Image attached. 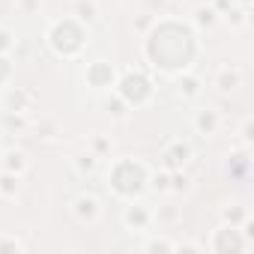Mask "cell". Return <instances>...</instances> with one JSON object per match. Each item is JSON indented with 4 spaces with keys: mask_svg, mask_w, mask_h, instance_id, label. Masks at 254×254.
I'll list each match as a JSON object with an SVG mask.
<instances>
[{
    "mask_svg": "<svg viewBox=\"0 0 254 254\" xmlns=\"http://www.w3.org/2000/svg\"><path fill=\"white\" fill-rule=\"evenodd\" d=\"M12 78H15V66H12L9 54H0V90L9 87V84H12Z\"/></svg>",
    "mask_w": 254,
    "mask_h": 254,
    "instance_id": "27",
    "label": "cell"
},
{
    "mask_svg": "<svg viewBox=\"0 0 254 254\" xmlns=\"http://www.w3.org/2000/svg\"><path fill=\"white\" fill-rule=\"evenodd\" d=\"M117 66L111 63V60H90L87 63V69H84V84L90 87V90H96V93H111L114 90V84H117Z\"/></svg>",
    "mask_w": 254,
    "mask_h": 254,
    "instance_id": "6",
    "label": "cell"
},
{
    "mask_svg": "<svg viewBox=\"0 0 254 254\" xmlns=\"http://www.w3.org/2000/svg\"><path fill=\"white\" fill-rule=\"evenodd\" d=\"M156 18H159V15H141V18L135 21V27H138V33L144 36V33H147V30H150L153 24H156Z\"/></svg>",
    "mask_w": 254,
    "mask_h": 254,
    "instance_id": "33",
    "label": "cell"
},
{
    "mask_svg": "<svg viewBox=\"0 0 254 254\" xmlns=\"http://www.w3.org/2000/svg\"><path fill=\"white\" fill-rule=\"evenodd\" d=\"M212 87L221 93V96H230V93H236L239 87H242V69L239 66H221L215 75H212Z\"/></svg>",
    "mask_w": 254,
    "mask_h": 254,
    "instance_id": "12",
    "label": "cell"
},
{
    "mask_svg": "<svg viewBox=\"0 0 254 254\" xmlns=\"http://www.w3.org/2000/svg\"><path fill=\"white\" fill-rule=\"evenodd\" d=\"M39 6H42V0H18V9H21L24 15H33V12H39Z\"/></svg>",
    "mask_w": 254,
    "mask_h": 254,
    "instance_id": "32",
    "label": "cell"
},
{
    "mask_svg": "<svg viewBox=\"0 0 254 254\" xmlns=\"http://www.w3.org/2000/svg\"><path fill=\"white\" fill-rule=\"evenodd\" d=\"M0 150H3V129H0Z\"/></svg>",
    "mask_w": 254,
    "mask_h": 254,
    "instance_id": "37",
    "label": "cell"
},
{
    "mask_svg": "<svg viewBox=\"0 0 254 254\" xmlns=\"http://www.w3.org/2000/svg\"><path fill=\"white\" fill-rule=\"evenodd\" d=\"M248 12H251V9H242V6H230V9L221 15V21H227L230 27H236V30H239V27H245V24H248Z\"/></svg>",
    "mask_w": 254,
    "mask_h": 254,
    "instance_id": "25",
    "label": "cell"
},
{
    "mask_svg": "<svg viewBox=\"0 0 254 254\" xmlns=\"http://www.w3.org/2000/svg\"><path fill=\"white\" fill-rule=\"evenodd\" d=\"M189 189H191V180H189L186 168H183V171H171V191H174V194H183V191H189Z\"/></svg>",
    "mask_w": 254,
    "mask_h": 254,
    "instance_id": "26",
    "label": "cell"
},
{
    "mask_svg": "<svg viewBox=\"0 0 254 254\" xmlns=\"http://www.w3.org/2000/svg\"><path fill=\"white\" fill-rule=\"evenodd\" d=\"M36 138H42V141H51V138H57V123L54 120H45V123H39L36 126Z\"/></svg>",
    "mask_w": 254,
    "mask_h": 254,
    "instance_id": "30",
    "label": "cell"
},
{
    "mask_svg": "<svg viewBox=\"0 0 254 254\" xmlns=\"http://www.w3.org/2000/svg\"><path fill=\"white\" fill-rule=\"evenodd\" d=\"M12 51H15V33L12 27L0 24V54H12Z\"/></svg>",
    "mask_w": 254,
    "mask_h": 254,
    "instance_id": "28",
    "label": "cell"
},
{
    "mask_svg": "<svg viewBox=\"0 0 254 254\" xmlns=\"http://www.w3.org/2000/svg\"><path fill=\"white\" fill-rule=\"evenodd\" d=\"M209 6H212V9H215L218 15H224V12H227V9L233 6V0H212V3H209Z\"/></svg>",
    "mask_w": 254,
    "mask_h": 254,
    "instance_id": "35",
    "label": "cell"
},
{
    "mask_svg": "<svg viewBox=\"0 0 254 254\" xmlns=\"http://www.w3.org/2000/svg\"><path fill=\"white\" fill-rule=\"evenodd\" d=\"M21 189V177L18 174H9V171H0V197L12 200Z\"/></svg>",
    "mask_w": 254,
    "mask_h": 254,
    "instance_id": "20",
    "label": "cell"
},
{
    "mask_svg": "<svg viewBox=\"0 0 254 254\" xmlns=\"http://www.w3.org/2000/svg\"><path fill=\"white\" fill-rule=\"evenodd\" d=\"M144 60L156 75L165 78L191 72L200 60V33L191 27V21L156 18V24L144 33Z\"/></svg>",
    "mask_w": 254,
    "mask_h": 254,
    "instance_id": "1",
    "label": "cell"
},
{
    "mask_svg": "<svg viewBox=\"0 0 254 254\" xmlns=\"http://www.w3.org/2000/svg\"><path fill=\"white\" fill-rule=\"evenodd\" d=\"M147 180H150V168L141 162V159H132V156H123V159H114L108 165V191L117 197V200H138L144 197L147 191Z\"/></svg>",
    "mask_w": 254,
    "mask_h": 254,
    "instance_id": "2",
    "label": "cell"
},
{
    "mask_svg": "<svg viewBox=\"0 0 254 254\" xmlns=\"http://www.w3.org/2000/svg\"><path fill=\"white\" fill-rule=\"evenodd\" d=\"M0 129L6 132H27L30 129V117L27 114H18V111H3V123H0Z\"/></svg>",
    "mask_w": 254,
    "mask_h": 254,
    "instance_id": "17",
    "label": "cell"
},
{
    "mask_svg": "<svg viewBox=\"0 0 254 254\" xmlns=\"http://www.w3.org/2000/svg\"><path fill=\"white\" fill-rule=\"evenodd\" d=\"M191 159H194V150H191V144L183 141V138L171 141V144L162 150V168H165V171H183Z\"/></svg>",
    "mask_w": 254,
    "mask_h": 254,
    "instance_id": "8",
    "label": "cell"
},
{
    "mask_svg": "<svg viewBox=\"0 0 254 254\" xmlns=\"http://www.w3.org/2000/svg\"><path fill=\"white\" fill-rule=\"evenodd\" d=\"M254 0H233V6H242V9H251Z\"/></svg>",
    "mask_w": 254,
    "mask_h": 254,
    "instance_id": "36",
    "label": "cell"
},
{
    "mask_svg": "<svg viewBox=\"0 0 254 254\" xmlns=\"http://www.w3.org/2000/svg\"><path fill=\"white\" fill-rule=\"evenodd\" d=\"M147 191H156V194H168L171 191V171L159 168V171H150V180H147Z\"/></svg>",
    "mask_w": 254,
    "mask_h": 254,
    "instance_id": "18",
    "label": "cell"
},
{
    "mask_svg": "<svg viewBox=\"0 0 254 254\" xmlns=\"http://www.w3.org/2000/svg\"><path fill=\"white\" fill-rule=\"evenodd\" d=\"M174 87H177V93H180L183 102H197L200 93H203V81H200L194 72H183V75H177V78H174Z\"/></svg>",
    "mask_w": 254,
    "mask_h": 254,
    "instance_id": "13",
    "label": "cell"
},
{
    "mask_svg": "<svg viewBox=\"0 0 254 254\" xmlns=\"http://www.w3.org/2000/svg\"><path fill=\"white\" fill-rule=\"evenodd\" d=\"M0 165H3V171H9V174L24 177L30 171V156L24 150H0Z\"/></svg>",
    "mask_w": 254,
    "mask_h": 254,
    "instance_id": "14",
    "label": "cell"
},
{
    "mask_svg": "<svg viewBox=\"0 0 254 254\" xmlns=\"http://www.w3.org/2000/svg\"><path fill=\"white\" fill-rule=\"evenodd\" d=\"M90 150L99 156V159H105V156H111V138H105V135H96L93 141H90Z\"/></svg>",
    "mask_w": 254,
    "mask_h": 254,
    "instance_id": "29",
    "label": "cell"
},
{
    "mask_svg": "<svg viewBox=\"0 0 254 254\" xmlns=\"http://www.w3.org/2000/svg\"><path fill=\"white\" fill-rule=\"evenodd\" d=\"M102 111H105L108 117H114V120H123V117L129 114L132 108L126 105V102H123V99H120L114 90H111V96H108V99H102Z\"/></svg>",
    "mask_w": 254,
    "mask_h": 254,
    "instance_id": "19",
    "label": "cell"
},
{
    "mask_svg": "<svg viewBox=\"0 0 254 254\" xmlns=\"http://www.w3.org/2000/svg\"><path fill=\"white\" fill-rule=\"evenodd\" d=\"M218 218H221V224L242 227V221H245V218H251V212H248L242 203H224V206L218 209Z\"/></svg>",
    "mask_w": 254,
    "mask_h": 254,
    "instance_id": "16",
    "label": "cell"
},
{
    "mask_svg": "<svg viewBox=\"0 0 254 254\" xmlns=\"http://www.w3.org/2000/svg\"><path fill=\"white\" fill-rule=\"evenodd\" d=\"M114 93L129 108H147L156 99V81L144 69H126L123 75H117Z\"/></svg>",
    "mask_w": 254,
    "mask_h": 254,
    "instance_id": "4",
    "label": "cell"
},
{
    "mask_svg": "<svg viewBox=\"0 0 254 254\" xmlns=\"http://www.w3.org/2000/svg\"><path fill=\"white\" fill-rule=\"evenodd\" d=\"M191 126H194L197 135L212 138V135H218V129H221V114H218L215 108H197L194 117H191Z\"/></svg>",
    "mask_w": 254,
    "mask_h": 254,
    "instance_id": "11",
    "label": "cell"
},
{
    "mask_svg": "<svg viewBox=\"0 0 254 254\" xmlns=\"http://www.w3.org/2000/svg\"><path fill=\"white\" fill-rule=\"evenodd\" d=\"M212 254H242L251 248V242L245 239V233L239 227H230V224H218V230H212L209 236V245H206Z\"/></svg>",
    "mask_w": 254,
    "mask_h": 254,
    "instance_id": "5",
    "label": "cell"
},
{
    "mask_svg": "<svg viewBox=\"0 0 254 254\" xmlns=\"http://www.w3.org/2000/svg\"><path fill=\"white\" fill-rule=\"evenodd\" d=\"M0 105H3V111H18V114H27L33 105H36V93L27 90V87H3V96H0Z\"/></svg>",
    "mask_w": 254,
    "mask_h": 254,
    "instance_id": "9",
    "label": "cell"
},
{
    "mask_svg": "<svg viewBox=\"0 0 254 254\" xmlns=\"http://www.w3.org/2000/svg\"><path fill=\"white\" fill-rule=\"evenodd\" d=\"M24 251H27V245H24L18 236L0 233V254H24Z\"/></svg>",
    "mask_w": 254,
    "mask_h": 254,
    "instance_id": "24",
    "label": "cell"
},
{
    "mask_svg": "<svg viewBox=\"0 0 254 254\" xmlns=\"http://www.w3.org/2000/svg\"><path fill=\"white\" fill-rule=\"evenodd\" d=\"M239 138H242V147H251V144H254V120H245V123H242Z\"/></svg>",
    "mask_w": 254,
    "mask_h": 254,
    "instance_id": "31",
    "label": "cell"
},
{
    "mask_svg": "<svg viewBox=\"0 0 254 254\" xmlns=\"http://www.w3.org/2000/svg\"><path fill=\"white\" fill-rule=\"evenodd\" d=\"M96 15H99V6L93 3V0H78V3H75V18L81 21V24H93L96 21Z\"/></svg>",
    "mask_w": 254,
    "mask_h": 254,
    "instance_id": "23",
    "label": "cell"
},
{
    "mask_svg": "<svg viewBox=\"0 0 254 254\" xmlns=\"http://www.w3.org/2000/svg\"><path fill=\"white\" fill-rule=\"evenodd\" d=\"M99 162H102V159H99V156H96L93 150H87V153H78V156H75V171H78V174H87V177H90V174H96Z\"/></svg>",
    "mask_w": 254,
    "mask_h": 254,
    "instance_id": "22",
    "label": "cell"
},
{
    "mask_svg": "<svg viewBox=\"0 0 254 254\" xmlns=\"http://www.w3.org/2000/svg\"><path fill=\"white\" fill-rule=\"evenodd\" d=\"M174 239H168V236H153V239H147L144 245H141V251L144 254H174Z\"/></svg>",
    "mask_w": 254,
    "mask_h": 254,
    "instance_id": "21",
    "label": "cell"
},
{
    "mask_svg": "<svg viewBox=\"0 0 254 254\" xmlns=\"http://www.w3.org/2000/svg\"><path fill=\"white\" fill-rule=\"evenodd\" d=\"M120 218H123V227L132 230V233H144V230H150V224L156 221V218H153V206L141 203V197H138V200H126Z\"/></svg>",
    "mask_w": 254,
    "mask_h": 254,
    "instance_id": "7",
    "label": "cell"
},
{
    "mask_svg": "<svg viewBox=\"0 0 254 254\" xmlns=\"http://www.w3.org/2000/svg\"><path fill=\"white\" fill-rule=\"evenodd\" d=\"M45 45L60 60H78L90 45V27L81 24L75 15L57 18L45 27Z\"/></svg>",
    "mask_w": 254,
    "mask_h": 254,
    "instance_id": "3",
    "label": "cell"
},
{
    "mask_svg": "<svg viewBox=\"0 0 254 254\" xmlns=\"http://www.w3.org/2000/svg\"><path fill=\"white\" fill-rule=\"evenodd\" d=\"M218 21H221V15H218L212 6H197V9H194V15H191V27H194L197 33H203V30H212Z\"/></svg>",
    "mask_w": 254,
    "mask_h": 254,
    "instance_id": "15",
    "label": "cell"
},
{
    "mask_svg": "<svg viewBox=\"0 0 254 254\" xmlns=\"http://www.w3.org/2000/svg\"><path fill=\"white\" fill-rule=\"evenodd\" d=\"M72 212H75L78 221L93 224V221H99V215H102V200H99L96 194L84 191V194H78V197L72 200Z\"/></svg>",
    "mask_w": 254,
    "mask_h": 254,
    "instance_id": "10",
    "label": "cell"
},
{
    "mask_svg": "<svg viewBox=\"0 0 254 254\" xmlns=\"http://www.w3.org/2000/svg\"><path fill=\"white\" fill-rule=\"evenodd\" d=\"M174 251H194V254H200V251H203V245H197V242H177V245H174Z\"/></svg>",
    "mask_w": 254,
    "mask_h": 254,
    "instance_id": "34",
    "label": "cell"
}]
</instances>
